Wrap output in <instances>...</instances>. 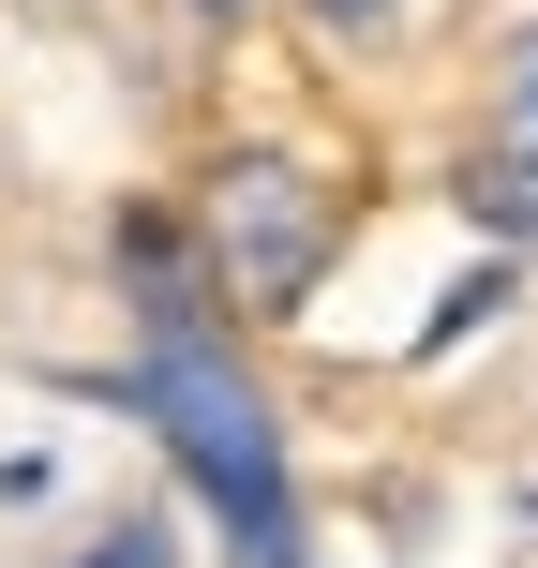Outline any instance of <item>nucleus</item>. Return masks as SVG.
Wrapping results in <instances>:
<instances>
[{
  "label": "nucleus",
  "mask_w": 538,
  "mask_h": 568,
  "mask_svg": "<svg viewBox=\"0 0 538 568\" xmlns=\"http://www.w3.org/2000/svg\"><path fill=\"white\" fill-rule=\"evenodd\" d=\"M210 270H225V300L240 314H300L314 300V270H329V195H314L300 165H225L210 180Z\"/></svg>",
  "instance_id": "2"
},
{
  "label": "nucleus",
  "mask_w": 538,
  "mask_h": 568,
  "mask_svg": "<svg viewBox=\"0 0 538 568\" xmlns=\"http://www.w3.org/2000/svg\"><path fill=\"white\" fill-rule=\"evenodd\" d=\"M135 419L180 449V479L225 509V539L240 568H300V494H284V434H270V389L225 359L210 329H180V344H150L135 359Z\"/></svg>",
  "instance_id": "1"
},
{
  "label": "nucleus",
  "mask_w": 538,
  "mask_h": 568,
  "mask_svg": "<svg viewBox=\"0 0 538 568\" xmlns=\"http://www.w3.org/2000/svg\"><path fill=\"white\" fill-rule=\"evenodd\" d=\"M494 150H509V165L538 180V30L509 45V75H494Z\"/></svg>",
  "instance_id": "4"
},
{
  "label": "nucleus",
  "mask_w": 538,
  "mask_h": 568,
  "mask_svg": "<svg viewBox=\"0 0 538 568\" xmlns=\"http://www.w3.org/2000/svg\"><path fill=\"white\" fill-rule=\"evenodd\" d=\"M75 568H180V554H165V524H120V539H90Z\"/></svg>",
  "instance_id": "5"
},
{
  "label": "nucleus",
  "mask_w": 538,
  "mask_h": 568,
  "mask_svg": "<svg viewBox=\"0 0 538 568\" xmlns=\"http://www.w3.org/2000/svg\"><path fill=\"white\" fill-rule=\"evenodd\" d=\"M120 270H135V300H150V344H180V329H210V300H225V270H195L180 255V225H120Z\"/></svg>",
  "instance_id": "3"
},
{
  "label": "nucleus",
  "mask_w": 538,
  "mask_h": 568,
  "mask_svg": "<svg viewBox=\"0 0 538 568\" xmlns=\"http://www.w3.org/2000/svg\"><path fill=\"white\" fill-rule=\"evenodd\" d=\"M314 16H329V30H374V16H389V0H314Z\"/></svg>",
  "instance_id": "6"
},
{
  "label": "nucleus",
  "mask_w": 538,
  "mask_h": 568,
  "mask_svg": "<svg viewBox=\"0 0 538 568\" xmlns=\"http://www.w3.org/2000/svg\"><path fill=\"white\" fill-rule=\"evenodd\" d=\"M210 16H240V0H210Z\"/></svg>",
  "instance_id": "7"
}]
</instances>
